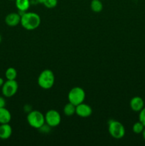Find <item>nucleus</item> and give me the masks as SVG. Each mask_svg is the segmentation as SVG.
<instances>
[{
  "mask_svg": "<svg viewBox=\"0 0 145 146\" xmlns=\"http://www.w3.org/2000/svg\"><path fill=\"white\" fill-rule=\"evenodd\" d=\"M41 22L40 16L35 12H26L21 14V27L25 29L31 31L38 28Z\"/></svg>",
  "mask_w": 145,
  "mask_h": 146,
  "instance_id": "obj_1",
  "label": "nucleus"
},
{
  "mask_svg": "<svg viewBox=\"0 0 145 146\" xmlns=\"http://www.w3.org/2000/svg\"><path fill=\"white\" fill-rule=\"evenodd\" d=\"M54 83H55V75L51 70H44L38 76V84L43 89H50L53 86Z\"/></svg>",
  "mask_w": 145,
  "mask_h": 146,
  "instance_id": "obj_2",
  "label": "nucleus"
},
{
  "mask_svg": "<svg viewBox=\"0 0 145 146\" xmlns=\"http://www.w3.org/2000/svg\"><path fill=\"white\" fill-rule=\"evenodd\" d=\"M28 125L36 129H40L45 125V115L39 111H31L28 112L26 117Z\"/></svg>",
  "mask_w": 145,
  "mask_h": 146,
  "instance_id": "obj_3",
  "label": "nucleus"
},
{
  "mask_svg": "<svg viewBox=\"0 0 145 146\" xmlns=\"http://www.w3.org/2000/svg\"><path fill=\"white\" fill-rule=\"evenodd\" d=\"M108 131L109 135L115 139H121L125 135V128L124 125L115 120H110L108 122Z\"/></svg>",
  "mask_w": 145,
  "mask_h": 146,
  "instance_id": "obj_4",
  "label": "nucleus"
},
{
  "mask_svg": "<svg viewBox=\"0 0 145 146\" xmlns=\"http://www.w3.org/2000/svg\"><path fill=\"white\" fill-rule=\"evenodd\" d=\"M68 101L75 106L84 102L85 99V92L83 88L80 87H73L70 90L68 95Z\"/></svg>",
  "mask_w": 145,
  "mask_h": 146,
  "instance_id": "obj_5",
  "label": "nucleus"
},
{
  "mask_svg": "<svg viewBox=\"0 0 145 146\" xmlns=\"http://www.w3.org/2000/svg\"><path fill=\"white\" fill-rule=\"evenodd\" d=\"M18 89V85L16 80H7L1 87V93L6 98H11L16 95Z\"/></svg>",
  "mask_w": 145,
  "mask_h": 146,
  "instance_id": "obj_6",
  "label": "nucleus"
},
{
  "mask_svg": "<svg viewBox=\"0 0 145 146\" xmlns=\"http://www.w3.org/2000/svg\"><path fill=\"white\" fill-rule=\"evenodd\" d=\"M45 122L49 127L58 126L61 122V114L56 110H49L45 114Z\"/></svg>",
  "mask_w": 145,
  "mask_h": 146,
  "instance_id": "obj_7",
  "label": "nucleus"
},
{
  "mask_svg": "<svg viewBox=\"0 0 145 146\" xmlns=\"http://www.w3.org/2000/svg\"><path fill=\"white\" fill-rule=\"evenodd\" d=\"M92 113V109L88 104L82 103L76 106L75 114L80 118H88Z\"/></svg>",
  "mask_w": 145,
  "mask_h": 146,
  "instance_id": "obj_8",
  "label": "nucleus"
},
{
  "mask_svg": "<svg viewBox=\"0 0 145 146\" xmlns=\"http://www.w3.org/2000/svg\"><path fill=\"white\" fill-rule=\"evenodd\" d=\"M6 24L10 27H16L21 22V14L19 13L11 12L7 14L5 17Z\"/></svg>",
  "mask_w": 145,
  "mask_h": 146,
  "instance_id": "obj_9",
  "label": "nucleus"
},
{
  "mask_svg": "<svg viewBox=\"0 0 145 146\" xmlns=\"http://www.w3.org/2000/svg\"><path fill=\"white\" fill-rule=\"evenodd\" d=\"M130 108L134 112H139L144 107V101L140 96H134L129 101Z\"/></svg>",
  "mask_w": 145,
  "mask_h": 146,
  "instance_id": "obj_10",
  "label": "nucleus"
},
{
  "mask_svg": "<svg viewBox=\"0 0 145 146\" xmlns=\"http://www.w3.org/2000/svg\"><path fill=\"white\" fill-rule=\"evenodd\" d=\"M12 135V128L9 123L0 124V139L7 140Z\"/></svg>",
  "mask_w": 145,
  "mask_h": 146,
  "instance_id": "obj_11",
  "label": "nucleus"
},
{
  "mask_svg": "<svg viewBox=\"0 0 145 146\" xmlns=\"http://www.w3.org/2000/svg\"><path fill=\"white\" fill-rule=\"evenodd\" d=\"M15 5L17 9L19 11V14L26 12L29 9L31 2L30 0H15Z\"/></svg>",
  "mask_w": 145,
  "mask_h": 146,
  "instance_id": "obj_12",
  "label": "nucleus"
},
{
  "mask_svg": "<svg viewBox=\"0 0 145 146\" xmlns=\"http://www.w3.org/2000/svg\"><path fill=\"white\" fill-rule=\"evenodd\" d=\"M11 120V114L5 107L0 108V124L9 123Z\"/></svg>",
  "mask_w": 145,
  "mask_h": 146,
  "instance_id": "obj_13",
  "label": "nucleus"
},
{
  "mask_svg": "<svg viewBox=\"0 0 145 146\" xmlns=\"http://www.w3.org/2000/svg\"><path fill=\"white\" fill-rule=\"evenodd\" d=\"M90 8L92 11L95 13H99L103 9V4L102 0H92L90 3Z\"/></svg>",
  "mask_w": 145,
  "mask_h": 146,
  "instance_id": "obj_14",
  "label": "nucleus"
},
{
  "mask_svg": "<svg viewBox=\"0 0 145 146\" xmlns=\"http://www.w3.org/2000/svg\"><path fill=\"white\" fill-rule=\"evenodd\" d=\"M75 109H76V106L68 102L64 106L63 113L66 116H72L75 114Z\"/></svg>",
  "mask_w": 145,
  "mask_h": 146,
  "instance_id": "obj_15",
  "label": "nucleus"
},
{
  "mask_svg": "<svg viewBox=\"0 0 145 146\" xmlns=\"http://www.w3.org/2000/svg\"><path fill=\"white\" fill-rule=\"evenodd\" d=\"M5 77L7 80H16L17 77V71L13 67H9L5 71Z\"/></svg>",
  "mask_w": 145,
  "mask_h": 146,
  "instance_id": "obj_16",
  "label": "nucleus"
},
{
  "mask_svg": "<svg viewBox=\"0 0 145 146\" xmlns=\"http://www.w3.org/2000/svg\"><path fill=\"white\" fill-rule=\"evenodd\" d=\"M144 128V125L139 121L133 124V125H132V131L135 134H141L143 132Z\"/></svg>",
  "mask_w": 145,
  "mask_h": 146,
  "instance_id": "obj_17",
  "label": "nucleus"
},
{
  "mask_svg": "<svg viewBox=\"0 0 145 146\" xmlns=\"http://www.w3.org/2000/svg\"><path fill=\"white\" fill-rule=\"evenodd\" d=\"M39 2L44 4L46 8L53 9L58 4V0H39Z\"/></svg>",
  "mask_w": 145,
  "mask_h": 146,
  "instance_id": "obj_18",
  "label": "nucleus"
},
{
  "mask_svg": "<svg viewBox=\"0 0 145 146\" xmlns=\"http://www.w3.org/2000/svg\"><path fill=\"white\" fill-rule=\"evenodd\" d=\"M139 121L145 127V106L139 112Z\"/></svg>",
  "mask_w": 145,
  "mask_h": 146,
  "instance_id": "obj_19",
  "label": "nucleus"
},
{
  "mask_svg": "<svg viewBox=\"0 0 145 146\" xmlns=\"http://www.w3.org/2000/svg\"><path fill=\"white\" fill-rule=\"evenodd\" d=\"M6 104H7V103H6L4 96H0V108L5 107Z\"/></svg>",
  "mask_w": 145,
  "mask_h": 146,
  "instance_id": "obj_20",
  "label": "nucleus"
},
{
  "mask_svg": "<svg viewBox=\"0 0 145 146\" xmlns=\"http://www.w3.org/2000/svg\"><path fill=\"white\" fill-rule=\"evenodd\" d=\"M4 84V79H3L2 78H1V77H0V88H1V87H2L3 84Z\"/></svg>",
  "mask_w": 145,
  "mask_h": 146,
  "instance_id": "obj_21",
  "label": "nucleus"
},
{
  "mask_svg": "<svg viewBox=\"0 0 145 146\" xmlns=\"http://www.w3.org/2000/svg\"><path fill=\"white\" fill-rule=\"evenodd\" d=\"M142 137H143L144 140V141H145V128H144V129L143 132L142 133Z\"/></svg>",
  "mask_w": 145,
  "mask_h": 146,
  "instance_id": "obj_22",
  "label": "nucleus"
},
{
  "mask_svg": "<svg viewBox=\"0 0 145 146\" xmlns=\"http://www.w3.org/2000/svg\"><path fill=\"white\" fill-rule=\"evenodd\" d=\"M1 42V34H0V43Z\"/></svg>",
  "mask_w": 145,
  "mask_h": 146,
  "instance_id": "obj_23",
  "label": "nucleus"
},
{
  "mask_svg": "<svg viewBox=\"0 0 145 146\" xmlns=\"http://www.w3.org/2000/svg\"><path fill=\"white\" fill-rule=\"evenodd\" d=\"M10 1H15V0H10Z\"/></svg>",
  "mask_w": 145,
  "mask_h": 146,
  "instance_id": "obj_24",
  "label": "nucleus"
}]
</instances>
